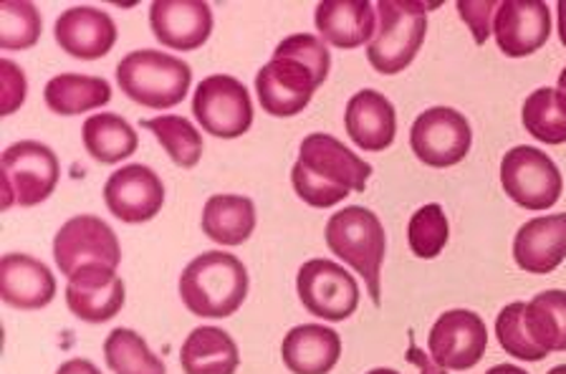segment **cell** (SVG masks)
I'll use <instances>...</instances> for the list:
<instances>
[{"instance_id":"cell-33","label":"cell","mask_w":566,"mask_h":374,"mask_svg":"<svg viewBox=\"0 0 566 374\" xmlns=\"http://www.w3.org/2000/svg\"><path fill=\"white\" fill-rule=\"evenodd\" d=\"M495 334L506 354L524 362H542L548 354L534 342L526 326V304L524 301H513L506 309H501L495 319Z\"/></svg>"},{"instance_id":"cell-17","label":"cell","mask_w":566,"mask_h":374,"mask_svg":"<svg viewBox=\"0 0 566 374\" xmlns=\"http://www.w3.org/2000/svg\"><path fill=\"white\" fill-rule=\"evenodd\" d=\"M149 25L163 46L195 51L210 39L212 11L202 0H155L149 8Z\"/></svg>"},{"instance_id":"cell-21","label":"cell","mask_w":566,"mask_h":374,"mask_svg":"<svg viewBox=\"0 0 566 374\" xmlns=\"http://www.w3.org/2000/svg\"><path fill=\"white\" fill-rule=\"evenodd\" d=\"M347 135L365 153H385L397 135V114L392 102L375 89L357 92L344 112Z\"/></svg>"},{"instance_id":"cell-15","label":"cell","mask_w":566,"mask_h":374,"mask_svg":"<svg viewBox=\"0 0 566 374\" xmlns=\"http://www.w3.org/2000/svg\"><path fill=\"white\" fill-rule=\"evenodd\" d=\"M493 33L506 56H531L552 35V11L542 0H506L495 13Z\"/></svg>"},{"instance_id":"cell-34","label":"cell","mask_w":566,"mask_h":374,"mask_svg":"<svg viewBox=\"0 0 566 374\" xmlns=\"http://www.w3.org/2000/svg\"><path fill=\"white\" fill-rule=\"evenodd\" d=\"M450 238V226L446 212L438 202H430L420 208L415 216L410 218V226H407V240H410L412 253L418 258H436L442 253Z\"/></svg>"},{"instance_id":"cell-23","label":"cell","mask_w":566,"mask_h":374,"mask_svg":"<svg viewBox=\"0 0 566 374\" xmlns=\"http://www.w3.org/2000/svg\"><path fill=\"white\" fill-rule=\"evenodd\" d=\"M281 357L294 374H329L342 357V340L329 326L301 324L283 336Z\"/></svg>"},{"instance_id":"cell-8","label":"cell","mask_w":566,"mask_h":374,"mask_svg":"<svg viewBox=\"0 0 566 374\" xmlns=\"http://www.w3.org/2000/svg\"><path fill=\"white\" fill-rule=\"evenodd\" d=\"M501 185L509 198L526 210H548L559 202L564 180L546 153L528 145L513 147L501 159Z\"/></svg>"},{"instance_id":"cell-3","label":"cell","mask_w":566,"mask_h":374,"mask_svg":"<svg viewBox=\"0 0 566 374\" xmlns=\"http://www.w3.org/2000/svg\"><path fill=\"white\" fill-rule=\"evenodd\" d=\"M245 297L248 271L233 253H202L192 258L180 276V299L195 316H233L243 307Z\"/></svg>"},{"instance_id":"cell-6","label":"cell","mask_w":566,"mask_h":374,"mask_svg":"<svg viewBox=\"0 0 566 374\" xmlns=\"http://www.w3.org/2000/svg\"><path fill=\"white\" fill-rule=\"evenodd\" d=\"M377 31L367 43V59L379 74H400L412 64L428 33V11L436 6L418 0L377 3Z\"/></svg>"},{"instance_id":"cell-10","label":"cell","mask_w":566,"mask_h":374,"mask_svg":"<svg viewBox=\"0 0 566 374\" xmlns=\"http://www.w3.org/2000/svg\"><path fill=\"white\" fill-rule=\"evenodd\" d=\"M53 258L59 271L71 279L88 266H104L117 271L122 248L117 233L96 216H76L66 220L53 238Z\"/></svg>"},{"instance_id":"cell-39","label":"cell","mask_w":566,"mask_h":374,"mask_svg":"<svg viewBox=\"0 0 566 374\" xmlns=\"http://www.w3.org/2000/svg\"><path fill=\"white\" fill-rule=\"evenodd\" d=\"M485 374H528V372L516 367V364H495V367H491Z\"/></svg>"},{"instance_id":"cell-11","label":"cell","mask_w":566,"mask_h":374,"mask_svg":"<svg viewBox=\"0 0 566 374\" xmlns=\"http://www.w3.org/2000/svg\"><path fill=\"white\" fill-rule=\"evenodd\" d=\"M296 291L308 314L326 322H344L359 307V287L354 276L326 258H312L301 266Z\"/></svg>"},{"instance_id":"cell-20","label":"cell","mask_w":566,"mask_h":374,"mask_svg":"<svg viewBox=\"0 0 566 374\" xmlns=\"http://www.w3.org/2000/svg\"><path fill=\"white\" fill-rule=\"evenodd\" d=\"M513 258L526 273H552L566 258V212L524 222L513 238Z\"/></svg>"},{"instance_id":"cell-13","label":"cell","mask_w":566,"mask_h":374,"mask_svg":"<svg viewBox=\"0 0 566 374\" xmlns=\"http://www.w3.org/2000/svg\"><path fill=\"white\" fill-rule=\"evenodd\" d=\"M430 357L442 370H471L483 360L489 329L475 311H446L430 329Z\"/></svg>"},{"instance_id":"cell-37","label":"cell","mask_w":566,"mask_h":374,"mask_svg":"<svg viewBox=\"0 0 566 374\" xmlns=\"http://www.w3.org/2000/svg\"><path fill=\"white\" fill-rule=\"evenodd\" d=\"M56 374H102V372L94 362H88V360H69L61 364Z\"/></svg>"},{"instance_id":"cell-24","label":"cell","mask_w":566,"mask_h":374,"mask_svg":"<svg viewBox=\"0 0 566 374\" xmlns=\"http://www.w3.org/2000/svg\"><path fill=\"white\" fill-rule=\"evenodd\" d=\"M180 364L185 374H235L241 352L223 329L198 326L182 344Z\"/></svg>"},{"instance_id":"cell-25","label":"cell","mask_w":566,"mask_h":374,"mask_svg":"<svg viewBox=\"0 0 566 374\" xmlns=\"http://www.w3.org/2000/svg\"><path fill=\"white\" fill-rule=\"evenodd\" d=\"M255 230V205L243 195H212L202 208V233L220 246H241Z\"/></svg>"},{"instance_id":"cell-27","label":"cell","mask_w":566,"mask_h":374,"mask_svg":"<svg viewBox=\"0 0 566 374\" xmlns=\"http://www.w3.org/2000/svg\"><path fill=\"white\" fill-rule=\"evenodd\" d=\"M82 137L86 153L102 165L122 163V159L135 155L139 145L135 127H132L127 120H122L119 114L112 112H102L88 117L84 122Z\"/></svg>"},{"instance_id":"cell-4","label":"cell","mask_w":566,"mask_h":374,"mask_svg":"<svg viewBox=\"0 0 566 374\" xmlns=\"http://www.w3.org/2000/svg\"><path fill=\"white\" fill-rule=\"evenodd\" d=\"M324 238L329 251L336 258H342L344 263H349L352 269L365 279L371 304H382L379 279H382V261L387 251L382 220H379L369 208L349 205V208L334 212L329 218Z\"/></svg>"},{"instance_id":"cell-35","label":"cell","mask_w":566,"mask_h":374,"mask_svg":"<svg viewBox=\"0 0 566 374\" xmlns=\"http://www.w3.org/2000/svg\"><path fill=\"white\" fill-rule=\"evenodd\" d=\"M501 3L493 0H458V13L468 23V29L473 31V39L478 46H483L493 33V21L499 13Z\"/></svg>"},{"instance_id":"cell-42","label":"cell","mask_w":566,"mask_h":374,"mask_svg":"<svg viewBox=\"0 0 566 374\" xmlns=\"http://www.w3.org/2000/svg\"><path fill=\"white\" fill-rule=\"evenodd\" d=\"M367 374H400L397 370H387V367H377V370H371V372H367Z\"/></svg>"},{"instance_id":"cell-14","label":"cell","mask_w":566,"mask_h":374,"mask_svg":"<svg viewBox=\"0 0 566 374\" xmlns=\"http://www.w3.org/2000/svg\"><path fill=\"white\" fill-rule=\"evenodd\" d=\"M104 202L122 222L153 220L165 202V185L147 165H127L104 185Z\"/></svg>"},{"instance_id":"cell-30","label":"cell","mask_w":566,"mask_h":374,"mask_svg":"<svg viewBox=\"0 0 566 374\" xmlns=\"http://www.w3.org/2000/svg\"><path fill=\"white\" fill-rule=\"evenodd\" d=\"M104 360L114 374H167L163 360L132 329H114L106 336Z\"/></svg>"},{"instance_id":"cell-12","label":"cell","mask_w":566,"mask_h":374,"mask_svg":"<svg viewBox=\"0 0 566 374\" xmlns=\"http://www.w3.org/2000/svg\"><path fill=\"white\" fill-rule=\"evenodd\" d=\"M473 132L463 114L450 106H432L415 120L410 147L415 157L428 167H453L471 153Z\"/></svg>"},{"instance_id":"cell-19","label":"cell","mask_w":566,"mask_h":374,"mask_svg":"<svg viewBox=\"0 0 566 374\" xmlns=\"http://www.w3.org/2000/svg\"><path fill=\"white\" fill-rule=\"evenodd\" d=\"M56 297V279L46 263L25 253L0 258V299L21 311H39Z\"/></svg>"},{"instance_id":"cell-38","label":"cell","mask_w":566,"mask_h":374,"mask_svg":"<svg viewBox=\"0 0 566 374\" xmlns=\"http://www.w3.org/2000/svg\"><path fill=\"white\" fill-rule=\"evenodd\" d=\"M410 362H415V364H420V370H422V374H446V370L442 367H432V364L424 360V354L418 350V344H415V334L410 332Z\"/></svg>"},{"instance_id":"cell-29","label":"cell","mask_w":566,"mask_h":374,"mask_svg":"<svg viewBox=\"0 0 566 374\" xmlns=\"http://www.w3.org/2000/svg\"><path fill=\"white\" fill-rule=\"evenodd\" d=\"M526 132L544 145H564L566 142V96L559 89H536L524 102L521 112Z\"/></svg>"},{"instance_id":"cell-1","label":"cell","mask_w":566,"mask_h":374,"mask_svg":"<svg viewBox=\"0 0 566 374\" xmlns=\"http://www.w3.org/2000/svg\"><path fill=\"white\" fill-rule=\"evenodd\" d=\"M329 69V49L318 35L296 33L283 39L273 59L255 76V94L263 112L271 117H296L326 82Z\"/></svg>"},{"instance_id":"cell-5","label":"cell","mask_w":566,"mask_h":374,"mask_svg":"<svg viewBox=\"0 0 566 374\" xmlns=\"http://www.w3.org/2000/svg\"><path fill=\"white\" fill-rule=\"evenodd\" d=\"M117 84L132 102L147 110H172L190 92L192 69L165 51L142 49L119 61Z\"/></svg>"},{"instance_id":"cell-40","label":"cell","mask_w":566,"mask_h":374,"mask_svg":"<svg viewBox=\"0 0 566 374\" xmlns=\"http://www.w3.org/2000/svg\"><path fill=\"white\" fill-rule=\"evenodd\" d=\"M559 39H562V43L566 46V0H559Z\"/></svg>"},{"instance_id":"cell-43","label":"cell","mask_w":566,"mask_h":374,"mask_svg":"<svg viewBox=\"0 0 566 374\" xmlns=\"http://www.w3.org/2000/svg\"><path fill=\"white\" fill-rule=\"evenodd\" d=\"M546 374H566V364H559V367H554V370H548Z\"/></svg>"},{"instance_id":"cell-16","label":"cell","mask_w":566,"mask_h":374,"mask_svg":"<svg viewBox=\"0 0 566 374\" xmlns=\"http://www.w3.org/2000/svg\"><path fill=\"white\" fill-rule=\"evenodd\" d=\"M127 289L117 271L104 266H88L69 279L66 307L71 314L88 324H104L122 311Z\"/></svg>"},{"instance_id":"cell-28","label":"cell","mask_w":566,"mask_h":374,"mask_svg":"<svg viewBox=\"0 0 566 374\" xmlns=\"http://www.w3.org/2000/svg\"><path fill=\"white\" fill-rule=\"evenodd\" d=\"M526 326L546 354L566 352V291L536 293L526 304Z\"/></svg>"},{"instance_id":"cell-41","label":"cell","mask_w":566,"mask_h":374,"mask_svg":"<svg viewBox=\"0 0 566 374\" xmlns=\"http://www.w3.org/2000/svg\"><path fill=\"white\" fill-rule=\"evenodd\" d=\"M559 92L566 96V69L559 74Z\"/></svg>"},{"instance_id":"cell-36","label":"cell","mask_w":566,"mask_h":374,"mask_svg":"<svg viewBox=\"0 0 566 374\" xmlns=\"http://www.w3.org/2000/svg\"><path fill=\"white\" fill-rule=\"evenodd\" d=\"M0 84H3V112L0 114L8 117V114H13L25 102L29 82H25V74L11 59H3L0 61Z\"/></svg>"},{"instance_id":"cell-32","label":"cell","mask_w":566,"mask_h":374,"mask_svg":"<svg viewBox=\"0 0 566 374\" xmlns=\"http://www.w3.org/2000/svg\"><path fill=\"white\" fill-rule=\"evenodd\" d=\"M41 39V13L25 0L0 3V49L25 51Z\"/></svg>"},{"instance_id":"cell-7","label":"cell","mask_w":566,"mask_h":374,"mask_svg":"<svg viewBox=\"0 0 566 374\" xmlns=\"http://www.w3.org/2000/svg\"><path fill=\"white\" fill-rule=\"evenodd\" d=\"M0 175H3V210L13 205L33 208V205L49 200L51 193L56 190L61 165L49 145L23 139L3 153Z\"/></svg>"},{"instance_id":"cell-31","label":"cell","mask_w":566,"mask_h":374,"mask_svg":"<svg viewBox=\"0 0 566 374\" xmlns=\"http://www.w3.org/2000/svg\"><path fill=\"white\" fill-rule=\"evenodd\" d=\"M142 127L153 132L155 139L167 149V155H170V159L177 167L190 170V167L200 163L202 135L185 117L163 114V117L142 122Z\"/></svg>"},{"instance_id":"cell-9","label":"cell","mask_w":566,"mask_h":374,"mask_svg":"<svg viewBox=\"0 0 566 374\" xmlns=\"http://www.w3.org/2000/svg\"><path fill=\"white\" fill-rule=\"evenodd\" d=\"M192 114L202 132L220 139L245 135L253 124V102L243 82L216 74L202 79L192 96Z\"/></svg>"},{"instance_id":"cell-22","label":"cell","mask_w":566,"mask_h":374,"mask_svg":"<svg viewBox=\"0 0 566 374\" xmlns=\"http://www.w3.org/2000/svg\"><path fill=\"white\" fill-rule=\"evenodd\" d=\"M375 6L369 0H324L316 6V31L336 49H359L377 31Z\"/></svg>"},{"instance_id":"cell-2","label":"cell","mask_w":566,"mask_h":374,"mask_svg":"<svg viewBox=\"0 0 566 374\" xmlns=\"http://www.w3.org/2000/svg\"><path fill=\"white\" fill-rule=\"evenodd\" d=\"M371 175L357 153L324 132L301 142V153L291 170V185L301 200L312 208H334L352 193H365Z\"/></svg>"},{"instance_id":"cell-18","label":"cell","mask_w":566,"mask_h":374,"mask_svg":"<svg viewBox=\"0 0 566 374\" xmlns=\"http://www.w3.org/2000/svg\"><path fill=\"white\" fill-rule=\"evenodd\" d=\"M53 35H56L61 51H66L69 56L94 61L114 49L117 25H114L112 15L99 11V8L76 6L59 15L56 25H53Z\"/></svg>"},{"instance_id":"cell-26","label":"cell","mask_w":566,"mask_h":374,"mask_svg":"<svg viewBox=\"0 0 566 374\" xmlns=\"http://www.w3.org/2000/svg\"><path fill=\"white\" fill-rule=\"evenodd\" d=\"M43 100L51 112L61 117H74L99 106L109 104L112 86L102 76H84V74H61L53 76L43 89Z\"/></svg>"}]
</instances>
